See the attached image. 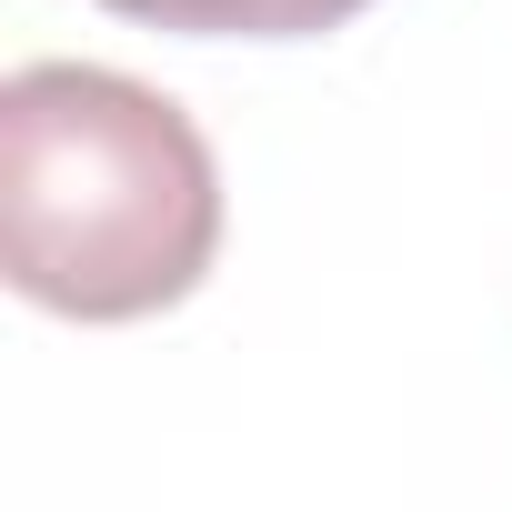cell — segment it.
Segmentation results:
<instances>
[{
	"label": "cell",
	"mask_w": 512,
	"mask_h": 512,
	"mask_svg": "<svg viewBox=\"0 0 512 512\" xmlns=\"http://www.w3.org/2000/svg\"><path fill=\"white\" fill-rule=\"evenodd\" d=\"M101 11L151 21V31H191V41H312V31L362 21L372 0H101Z\"/></svg>",
	"instance_id": "7a4b0ae2"
},
{
	"label": "cell",
	"mask_w": 512,
	"mask_h": 512,
	"mask_svg": "<svg viewBox=\"0 0 512 512\" xmlns=\"http://www.w3.org/2000/svg\"><path fill=\"white\" fill-rule=\"evenodd\" d=\"M221 171L181 101L101 61L0 81V272L61 322H141L201 292Z\"/></svg>",
	"instance_id": "6da1fadb"
}]
</instances>
